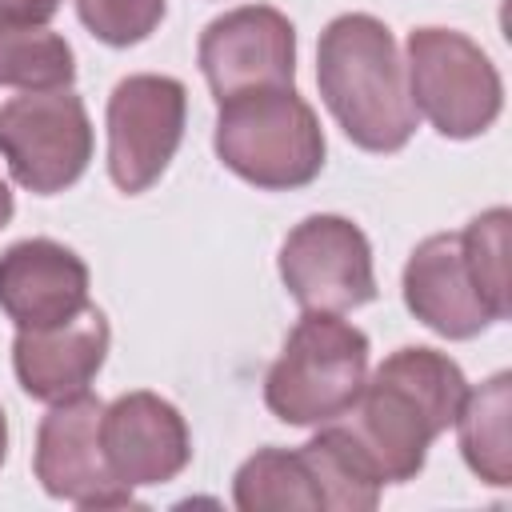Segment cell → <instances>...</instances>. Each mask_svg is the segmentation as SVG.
<instances>
[{
	"label": "cell",
	"mask_w": 512,
	"mask_h": 512,
	"mask_svg": "<svg viewBox=\"0 0 512 512\" xmlns=\"http://www.w3.org/2000/svg\"><path fill=\"white\" fill-rule=\"evenodd\" d=\"M464 392L468 380L448 352L408 344L384 356L336 424L380 484H408L420 476L432 440L456 420Z\"/></svg>",
	"instance_id": "1"
},
{
	"label": "cell",
	"mask_w": 512,
	"mask_h": 512,
	"mask_svg": "<svg viewBox=\"0 0 512 512\" xmlns=\"http://www.w3.org/2000/svg\"><path fill=\"white\" fill-rule=\"evenodd\" d=\"M316 84L344 128L364 152H400L416 132L404 60L384 20L344 12L324 24L316 44Z\"/></svg>",
	"instance_id": "2"
},
{
	"label": "cell",
	"mask_w": 512,
	"mask_h": 512,
	"mask_svg": "<svg viewBox=\"0 0 512 512\" xmlns=\"http://www.w3.org/2000/svg\"><path fill=\"white\" fill-rule=\"evenodd\" d=\"M212 148L220 164L264 192H292L324 168V128L296 88H256L220 100Z\"/></svg>",
	"instance_id": "3"
},
{
	"label": "cell",
	"mask_w": 512,
	"mask_h": 512,
	"mask_svg": "<svg viewBox=\"0 0 512 512\" xmlns=\"http://www.w3.org/2000/svg\"><path fill=\"white\" fill-rule=\"evenodd\" d=\"M368 336L340 312H304L264 376V404L280 424H328L368 380Z\"/></svg>",
	"instance_id": "4"
},
{
	"label": "cell",
	"mask_w": 512,
	"mask_h": 512,
	"mask_svg": "<svg viewBox=\"0 0 512 512\" xmlns=\"http://www.w3.org/2000/svg\"><path fill=\"white\" fill-rule=\"evenodd\" d=\"M404 76L416 116L448 140L488 132L504 108V80L492 56L456 28H412L404 44Z\"/></svg>",
	"instance_id": "5"
},
{
	"label": "cell",
	"mask_w": 512,
	"mask_h": 512,
	"mask_svg": "<svg viewBox=\"0 0 512 512\" xmlns=\"http://www.w3.org/2000/svg\"><path fill=\"white\" fill-rule=\"evenodd\" d=\"M0 156L36 196L72 188L92 160V120L72 88L24 92L0 104Z\"/></svg>",
	"instance_id": "6"
},
{
	"label": "cell",
	"mask_w": 512,
	"mask_h": 512,
	"mask_svg": "<svg viewBox=\"0 0 512 512\" xmlns=\"http://www.w3.org/2000/svg\"><path fill=\"white\" fill-rule=\"evenodd\" d=\"M188 120V88L176 76L136 72L108 96V176L120 192H148L172 164Z\"/></svg>",
	"instance_id": "7"
},
{
	"label": "cell",
	"mask_w": 512,
	"mask_h": 512,
	"mask_svg": "<svg viewBox=\"0 0 512 512\" xmlns=\"http://www.w3.org/2000/svg\"><path fill=\"white\" fill-rule=\"evenodd\" d=\"M280 280L304 312H352L376 300L372 244L336 212L304 216L280 244Z\"/></svg>",
	"instance_id": "8"
},
{
	"label": "cell",
	"mask_w": 512,
	"mask_h": 512,
	"mask_svg": "<svg viewBox=\"0 0 512 512\" xmlns=\"http://www.w3.org/2000/svg\"><path fill=\"white\" fill-rule=\"evenodd\" d=\"M100 416L104 400L92 392L56 400L36 428V480L52 500H68L76 508H132V488H124L108 468L100 444Z\"/></svg>",
	"instance_id": "9"
},
{
	"label": "cell",
	"mask_w": 512,
	"mask_h": 512,
	"mask_svg": "<svg viewBox=\"0 0 512 512\" xmlns=\"http://www.w3.org/2000/svg\"><path fill=\"white\" fill-rule=\"evenodd\" d=\"M196 60L216 104L256 88H292L296 28L272 4H244L204 24Z\"/></svg>",
	"instance_id": "10"
},
{
	"label": "cell",
	"mask_w": 512,
	"mask_h": 512,
	"mask_svg": "<svg viewBox=\"0 0 512 512\" xmlns=\"http://www.w3.org/2000/svg\"><path fill=\"white\" fill-rule=\"evenodd\" d=\"M100 444L124 488L176 480L192 460V432L180 408L156 392H124L104 404Z\"/></svg>",
	"instance_id": "11"
},
{
	"label": "cell",
	"mask_w": 512,
	"mask_h": 512,
	"mask_svg": "<svg viewBox=\"0 0 512 512\" xmlns=\"http://www.w3.org/2000/svg\"><path fill=\"white\" fill-rule=\"evenodd\" d=\"M400 288L408 312L444 340H472L496 324V312L468 268L460 232H436L420 240L404 264Z\"/></svg>",
	"instance_id": "12"
},
{
	"label": "cell",
	"mask_w": 512,
	"mask_h": 512,
	"mask_svg": "<svg viewBox=\"0 0 512 512\" xmlns=\"http://www.w3.org/2000/svg\"><path fill=\"white\" fill-rule=\"evenodd\" d=\"M88 264L60 240L28 236L0 252V308L16 328H52L88 308Z\"/></svg>",
	"instance_id": "13"
},
{
	"label": "cell",
	"mask_w": 512,
	"mask_h": 512,
	"mask_svg": "<svg viewBox=\"0 0 512 512\" xmlns=\"http://www.w3.org/2000/svg\"><path fill=\"white\" fill-rule=\"evenodd\" d=\"M108 344V316L96 304H88L52 328H16L12 372L32 400L56 404L64 396L88 392V384L104 368Z\"/></svg>",
	"instance_id": "14"
},
{
	"label": "cell",
	"mask_w": 512,
	"mask_h": 512,
	"mask_svg": "<svg viewBox=\"0 0 512 512\" xmlns=\"http://www.w3.org/2000/svg\"><path fill=\"white\" fill-rule=\"evenodd\" d=\"M508 416H512V372L488 376L480 388H468L456 412V432H460V456L464 464L492 488L512 484V436H508Z\"/></svg>",
	"instance_id": "15"
},
{
	"label": "cell",
	"mask_w": 512,
	"mask_h": 512,
	"mask_svg": "<svg viewBox=\"0 0 512 512\" xmlns=\"http://www.w3.org/2000/svg\"><path fill=\"white\" fill-rule=\"evenodd\" d=\"M240 512H320V496L300 448H260L232 476Z\"/></svg>",
	"instance_id": "16"
},
{
	"label": "cell",
	"mask_w": 512,
	"mask_h": 512,
	"mask_svg": "<svg viewBox=\"0 0 512 512\" xmlns=\"http://www.w3.org/2000/svg\"><path fill=\"white\" fill-rule=\"evenodd\" d=\"M300 452L308 460L320 508H328V512H368V508H376L384 484L372 476V468L364 464V456L356 452V444L348 440V432L336 420L320 424V432L308 444H300Z\"/></svg>",
	"instance_id": "17"
},
{
	"label": "cell",
	"mask_w": 512,
	"mask_h": 512,
	"mask_svg": "<svg viewBox=\"0 0 512 512\" xmlns=\"http://www.w3.org/2000/svg\"><path fill=\"white\" fill-rule=\"evenodd\" d=\"M72 80L76 56L60 32H52L48 24L0 20V88L48 92L72 88Z\"/></svg>",
	"instance_id": "18"
},
{
	"label": "cell",
	"mask_w": 512,
	"mask_h": 512,
	"mask_svg": "<svg viewBox=\"0 0 512 512\" xmlns=\"http://www.w3.org/2000/svg\"><path fill=\"white\" fill-rule=\"evenodd\" d=\"M508 224H512L508 208H488L460 228L468 268H472L488 308L496 312V320L508 316Z\"/></svg>",
	"instance_id": "19"
},
{
	"label": "cell",
	"mask_w": 512,
	"mask_h": 512,
	"mask_svg": "<svg viewBox=\"0 0 512 512\" xmlns=\"http://www.w3.org/2000/svg\"><path fill=\"white\" fill-rule=\"evenodd\" d=\"M164 0H76L80 24L108 48L140 44L164 20Z\"/></svg>",
	"instance_id": "20"
},
{
	"label": "cell",
	"mask_w": 512,
	"mask_h": 512,
	"mask_svg": "<svg viewBox=\"0 0 512 512\" xmlns=\"http://www.w3.org/2000/svg\"><path fill=\"white\" fill-rule=\"evenodd\" d=\"M60 0H0V20H20V24H48L56 16Z\"/></svg>",
	"instance_id": "21"
},
{
	"label": "cell",
	"mask_w": 512,
	"mask_h": 512,
	"mask_svg": "<svg viewBox=\"0 0 512 512\" xmlns=\"http://www.w3.org/2000/svg\"><path fill=\"white\" fill-rule=\"evenodd\" d=\"M12 212H16V200H12V192H8V184L0 180V228L12 220Z\"/></svg>",
	"instance_id": "22"
},
{
	"label": "cell",
	"mask_w": 512,
	"mask_h": 512,
	"mask_svg": "<svg viewBox=\"0 0 512 512\" xmlns=\"http://www.w3.org/2000/svg\"><path fill=\"white\" fill-rule=\"evenodd\" d=\"M8 456V420H4V408H0V464Z\"/></svg>",
	"instance_id": "23"
}]
</instances>
